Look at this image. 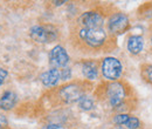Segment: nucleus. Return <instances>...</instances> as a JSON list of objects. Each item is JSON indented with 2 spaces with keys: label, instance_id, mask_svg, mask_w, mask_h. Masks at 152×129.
Listing matches in <instances>:
<instances>
[{
  "label": "nucleus",
  "instance_id": "nucleus-1",
  "mask_svg": "<svg viewBox=\"0 0 152 129\" xmlns=\"http://www.w3.org/2000/svg\"><path fill=\"white\" fill-rule=\"evenodd\" d=\"M105 97L108 103L119 111H129L128 107V99H129V91L122 83L114 81L105 87Z\"/></svg>",
  "mask_w": 152,
  "mask_h": 129
},
{
  "label": "nucleus",
  "instance_id": "nucleus-2",
  "mask_svg": "<svg viewBox=\"0 0 152 129\" xmlns=\"http://www.w3.org/2000/svg\"><path fill=\"white\" fill-rule=\"evenodd\" d=\"M78 40L87 47L98 49L107 42V32L103 28H84L80 27L77 31Z\"/></svg>",
  "mask_w": 152,
  "mask_h": 129
},
{
  "label": "nucleus",
  "instance_id": "nucleus-3",
  "mask_svg": "<svg viewBox=\"0 0 152 129\" xmlns=\"http://www.w3.org/2000/svg\"><path fill=\"white\" fill-rule=\"evenodd\" d=\"M101 71H102L103 76L107 80L116 81L121 77L122 72H123V67L118 59L113 57V56H108L102 61Z\"/></svg>",
  "mask_w": 152,
  "mask_h": 129
},
{
  "label": "nucleus",
  "instance_id": "nucleus-4",
  "mask_svg": "<svg viewBox=\"0 0 152 129\" xmlns=\"http://www.w3.org/2000/svg\"><path fill=\"white\" fill-rule=\"evenodd\" d=\"M83 95H86L84 89L78 83H69L67 86H63L58 92V97L64 103L78 102Z\"/></svg>",
  "mask_w": 152,
  "mask_h": 129
},
{
  "label": "nucleus",
  "instance_id": "nucleus-5",
  "mask_svg": "<svg viewBox=\"0 0 152 129\" xmlns=\"http://www.w3.org/2000/svg\"><path fill=\"white\" fill-rule=\"evenodd\" d=\"M31 38L40 43H48L56 40L57 32L49 26H33L29 31Z\"/></svg>",
  "mask_w": 152,
  "mask_h": 129
},
{
  "label": "nucleus",
  "instance_id": "nucleus-6",
  "mask_svg": "<svg viewBox=\"0 0 152 129\" xmlns=\"http://www.w3.org/2000/svg\"><path fill=\"white\" fill-rule=\"evenodd\" d=\"M130 27L129 18L123 13H115L108 21V29L111 34H123Z\"/></svg>",
  "mask_w": 152,
  "mask_h": 129
},
{
  "label": "nucleus",
  "instance_id": "nucleus-7",
  "mask_svg": "<svg viewBox=\"0 0 152 129\" xmlns=\"http://www.w3.org/2000/svg\"><path fill=\"white\" fill-rule=\"evenodd\" d=\"M69 55L62 46H55L49 54V62L53 68H66L69 63Z\"/></svg>",
  "mask_w": 152,
  "mask_h": 129
},
{
  "label": "nucleus",
  "instance_id": "nucleus-8",
  "mask_svg": "<svg viewBox=\"0 0 152 129\" xmlns=\"http://www.w3.org/2000/svg\"><path fill=\"white\" fill-rule=\"evenodd\" d=\"M77 22L81 25V27H84V28H102L104 19L98 12L90 11V12L83 13L78 18Z\"/></svg>",
  "mask_w": 152,
  "mask_h": 129
},
{
  "label": "nucleus",
  "instance_id": "nucleus-9",
  "mask_svg": "<svg viewBox=\"0 0 152 129\" xmlns=\"http://www.w3.org/2000/svg\"><path fill=\"white\" fill-rule=\"evenodd\" d=\"M41 82L43 83V86L46 87H54L58 83V81L61 80V69L57 68H52L43 74H41L40 76Z\"/></svg>",
  "mask_w": 152,
  "mask_h": 129
},
{
  "label": "nucleus",
  "instance_id": "nucleus-10",
  "mask_svg": "<svg viewBox=\"0 0 152 129\" xmlns=\"http://www.w3.org/2000/svg\"><path fill=\"white\" fill-rule=\"evenodd\" d=\"M18 101L17 94L13 92H5L0 97V108L2 111H10L12 109Z\"/></svg>",
  "mask_w": 152,
  "mask_h": 129
},
{
  "label": "nucleus",
  "instance_id": "nucleus-11",
  "mask_svg": "<svg viewBox=\"0 0 152 129\" xmlns=\"http://www.w3.org/2000/svg\"><path fill=\"white\" fill-rule=\"evenodd\" d=\"M82 73L88 80H96L98 77V66L95 61H84L82 63Z\"/></svg>",
  "mask_w": 152,
  "mask_h": 129
},
{
  "label": "nucleus",
  "instance_id": "nucleus-12",
  "mask_svg": "<svg viewBox=\"0 0 152 129\" xmlns=\"http://www.w3.org/2000/svg\"><path fill=\"white\" fill-rule=\"evenodd\" d=\"M128 51L131 54H139L144 47V40L139 35H131L128 39Z\"/></svg>",
  "mask_w": 152,
  "mask_h": 129
},
{
  "label": "nucleus",
  "instance_id": "nucleus-13",
  "mask_svg": "<svg viewBox=\"0 0 152 129\" xmlns=\"http://www.w3.org/2000/svg\"><path fill=\"white\" fill-rule=\"evenodd\" d=\"M140 75H142V79L148 85L152 86V65H150V63L143 65L140 68Z\"/></svg>",
  "mask_w": 152,
  "mask_h": 129
},
{
  "label": "nucleus",
  "instance_id": "nucleus-14",
  "mask_svg": "<svg viewBox=\"0 0 152 129\" xmlns=\"http://www.w3.org/2000/svg\"><path fill=\"white\" fill-rule=\"evenodd\" d=\"M78 106L83 111H90L94 108V100L88 95H83L78 101Z\"/></svg>",
  "mask_w": 152,
  "mask_h": 129
},
{
  "label": "nucleus",
  "instance_id": "nucleus-15",
  "mask_svg": "<svg viewBox=\"0 0 152 129\" xmlns=\"http://www.w3.org/2000/svg\"><path fill=\"white\" fill-rule=\"evenodd\" d=\"M124 126L128 129H137L140 126V121L137 117H134V116H130L129 120L124 123Z\"/></svg>",
  "mask_w": 152,
  "mask_h": 129
},
{
  "label": "nucleus",
  "instance_id": "nucleus-16",
  "mask_svg": "<svg viewBox=\"0 0 152 129\" xmlns=\"http://www.w3.org/2000/svg\"><path fill=\"white\" fill-rule=\"evenodd\" d=\"M129 117H130V115H129V114L119 113V114H117V115L114 117V122L115 123H117V125H124V123L129 120Z\"/></svg>",
  "mask_w": 152,
  "mask_h": 129
},
{
  "label": "nucleus",
  "instance_id": "nucleus-17",
  "mask_svg": "<svg viewBox=\"0 0 152 129\" xmlns=\"http://www.w3.org/2000/svg\"><path fill=\"white\" fill-rule=\"evenodd\" d=\"M72 77V69L70 68H62L61 69V80H69Z\"/></svg>",
  "mask_w": 152,
  "mask_h": 129
},
{
  "label": "nucleus",
  "instance_id": "nucleus-18",
  "mask_svg": "<svg viewBox=\"0 0 152 129\" xmlns=\"http://www.w3.org/2000/svg\"><path fill=\"white\" fill-rule=\"evenodd\" d=\"M7 71L6 69H4V68H0V86L5 82V80H6V77H7Z\"/></svg>",
  "mask_w": 152,
  "mask_h": 129
},
{
  "label": "nucleus",
  "instance_id": "nucleus-19",
  "mask_svg": "<svg viewBox=\"0 0 152 129\" xmlns=\"http://www.w3.org/2000/svg\"><path fill=\"white\" fill-rule=\"evenodd\" d=\"M6 126H7V119L0 113V129L6 127Z\"/></svg>",
  "mask_w": 152,
  "mask_h": 129
},
{
  "label": "nucleus",
  "instance_id": "nucleus-20",
  "mask_svg": "<svg viewBox=\"0 0 152 129\" xmlns=\"http://www.w3.org/2000/svg\"><path fill=\"white\" fill-rule=\"evenodd\" d=\"M42 129H63V127H61L58 125H47V126H45Z\"/></svg>",
  "mask_w": 152,
  "mask_h": 129
},
{
  "label": "nucleus",
  "instance_id": "nucleus-21",
  "mask_svg": "<svg viewBox=\"0 0 152 129\" xmlns=\"http://www.w3.org/2000/svg\"><path fill=\"white\" fill-rule=\"evenodd\" d=\"M55 4L56 5H62V4H64V1H55Z\"/></svg>",
  "mask_w": 152,
  "mask_h": 129
},
{
  "label": "nucleus",
  "instance_id": "nucleus-22",
  "mask_svg": "<svg viewBox=\"0 0 152 129\" xmlns=\"http://www.w3.org/2000/svg\"><path fill=\"white\" fill-rule=\"evenodd\" d=\"M151 42H152V35H151Z\"/></svg>",
  "mask_w": 152,
  "mask_h": 129
}]
</instances>
